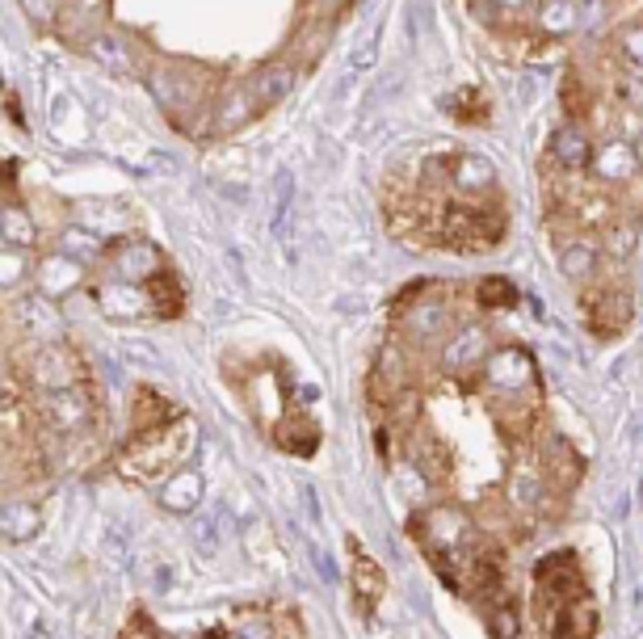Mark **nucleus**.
<instances>
[{"instance_id":"a211bd4d","label":"nucleus","mask_w":643,"mask_h":639,"mask_svg":"<svg viewBox=\"0 0 643 639\" xmlns=\"http://www.w3.org/2000/svg\"><path fill=\"white\" fill-rule=\"evenodd\" d=\"M295 85H299V71L290 68V64H265V68L253 76V93H257L262 106L286 101V97L295 93Z\"/></svg>"},{"instance_id":"f3484780","label":"nucleus","mask_w":643,"mask_h":639,"mask_svg":"<svg viewBox=\"0 0 643 639\" xmlns=\"http://www.w3.org/2000/svg\"><path fill=\"white\" fill-rule=\"evenodd\" d=\"M262 110V101H257V93H253V85H236V89H228L223 93V101H219V114H214V131H236V126H244V122L253 119Z\"/></svg>"},{"instance_id":"a878e982","label":"nucleus","mask_w":643,"mask_h":639,"mask_svg":"<svg viewBox=\"0 0 643 639\" xmlns=\"http://www.w3.org/2000/svg\"><path fill=\"white\" fill-rule=\"evenodd\" d=\"M290 211H295V173L282 168V173H278V186H274V219H269L274 236H286V228H290Z\"/></svg>"},{"instance_id":"412c9836","label":"nucleus","mask_w":643,"mask_h":639,"mask_svg":"<svg viewBox=\"0 0 643 639\" xmlns=\"http://www.w3.org/2000/svg\"><path fill=\"white\" fill-rule=\"evenodd\" d=\"M59 249L76 257L80 265H93V261H106V236L101 232H89V228H68L64 236H59Z\"/></svg>"},{"instance_id":"393cba45","label":"nucleus","mask_w":643,"mask_h":639,"mask_svg":"<svg viewBox=\"0 0 643 639\" xmlns=\"http://www.w3.org/2000/svg\"><path fill=\"white\" fill-rule=\"evenodd\" d=\"M38 236V228H34V219L25 207L18 202H4V228H0V244H18V249H30Z\"/></svg>"},{"instance_id":"7ed1b4c3","label":"nucleus","mask_w":643,"mask_h":639,"mask_svg":"<svg viewBox=\"0 0 643 639\" xmlns=\"http://www.w3.org/2000/svg\"><path fill=\"white\" fill-rule=\"evenodd\" d=\"M43 417H47L51 429H59V433H71V429L89 426V417H93V396L80 387V383H71V387H51L43 392Z\"/></svg>"},{"instance_id":"c756f323","label":"nucleus","mask_w":643,"mask_h":639,"mask_svg":"<svg viewBox=\"0 0 643 639\" xmlns=\"http://www.w3.org/2000/svg\"><path fill=\"white\" fill-rule=\"evenodd\" d=\"M614 43H619V55L622 64H627V71L635 76L640 71V25H622L619 34H614Z\"/></svg>"},{"instance_id":"bb28decb","label":"nucleus","mask_w":643,"mask_h":639,"mask_svg":"<svg viewBox=\"0 0 643 639\" xmlns=\"http://www.w3.org/2000/svg\"><path fill=\"white\" fill-rule=\"evenodd\" d=\"M572 9H576V34L597 38L610 25V0H572Z\"/></svg>"},{"instance_id":"4c0bfd02","label":"nucleus","mask_w":643,"mask_h":639,"mask_svg":"<svg viewBox=\"0 0 643 639\" xmlns=\"http://www.w3.org/2000/svg\"><path fill=\"white\" fill-rule=\"evenodd\" d=\"M9 400H13V379H9V371L0 366V408H9Z\"/></svg>"},{"instance_id":"6e6552de","label":"nucleus","mask_w":643,"mask_h":639,"mask_svg":"<svg viewBox=\"0 0 643 639\" xmlns=\"http://www.w3.org/2000/svg\"><path fill=\"white\" fill-rule=\"evenodd\" d=\"M18 320H22L30 341H64V332H68V320H64L59 304L47 299V295H38V290L18 304Z\"/></svg>"},{"instance_id":"f8f14e48","label":"nucleus","mask_w":643,"mask_h":639,"mask_svg":"<svg viewBox=\"0 0 643 639\" xmlns=\"http://www.w3.org/2000/svg\"><path fill=\"white\" fill-rule=\"evenodd\" d=\"M551 156H555V165L564 168V173L589 168L594 143H589V135H585V126H580V122H564V126L551 135Z\"/></svg>"},{"instance_id":"c85d7f7f","label":"nucleus","mask_w":643,"mask_h":639,"mask_svg":"<svg viewBox=\"0 0 643 639\" xmlns=\"http://www.w3.org/2000/svg\"><path fill=\"white\" fill-rule=\"evenodd\" d=\"M568 442H559V438H551L547 442V467H555V475H564V480H580V459H572L568 463Z\"/></svg>"},{"instance_id":"58836bf2","label":"nucleus","mask_w":643,"mask_h":639,"mask_svg":"<svg viewBox=\"0 0 643 639\" xmlns=\"http://www.w3.org/2000/svg\"><path fill=\"white\" fill-rule=\"evenodd\" d=\"M500 9H513V4H525V0H497Z\"/></svg>"},{"instance_id":"6ab92c4d","label":"nucleus","mask_w":643,"mask_h":639,"mask_svg":"<svg viewBox=\"0 0 643 639\" xmlns=\"http://www.w3.org/2000/svg\"><path fill=\"white\" fill-rule=\"evenodd\" d=\"M30 278H34V257H30V249L0 244V290H4V295H18Z\"/></svg>"},{"instance_id":"7c9ffc66","label":"nucleus","mask_w":643,"mask_h":639,"mask_svg":"<svg viewBox=\"0 0 643 639\" xmlns=\"http://www.w3.org/2000/svg\"><path fill=\"white\" fill-rule=\"evenodd\" d=\"M509 493H513V500H518V505H539V500H543V475L518 472V480L509 484Z\"/></svg>"},{"instance_id":"ea45409f","label":"nucleus","mask_w":643,"mask_h":639,"mask_svg":"<svg viewBox=\"0 0 643 639\" xmlns=\"http://www.w3.org/2000/svg\"><path fill=\"white\" fill-rule=\"evenodd\" d=\"M320 4H324V9H333V4H341V0H320Z\"/></svg>"},{"instance_id":"f03ea898","label":"nucleus","mask_w":643,"mask_h":639,"mask_svg":"<svg viewBox=\"0 0 643 639\" xmlns=\"http://www.w3.org/2000/svg\"><path fill=\"white\" fill-rule=\"evenodd\" d=\"M30 379L43 392L71 387V383H80V357L68 350V341H38L30 354Z\"/></svg>"},{"instance_id":"20e7f679","label":"nucleus","mask_w":643,"mask_h":639,"mask_svg":"<svg viewBox=\"0 0 643 639\" xmlns=\"http://www.w3.org/2000/svg\"><path fill=\"white\" fill-rule=\"evenodd\" d=\"M30 283L38 286V295H47V299H68L71 290H80L85 286V265L76 257H68L64 249H55L47 257L34 261V278Z\"/></svg>"},{"instance_id":"39448f33","label":"nucleus","mask_w":643,"mask_h":639,"mask_svg":"<svg viewBox=\"0 0 643 639\" xmlns=\"http://www.w3.org/2000/svg\"><path fill=\"white\" fill-rule=\"evenodd\" d=\"M152 290L147 283H122V278H110V283L97 290V308L110 320H143L152 316Z\"/></svg>"},{"instance_id":"a19ab883","label":"nucleus","mask_w":643,"mask_h":639,"mask_svg":"<svg viewBox=\"0 0 643 639\" xmlns=\"http://www.w3.org/2000/svg\"><path fill=\"white\" fill-rule=\"evenodd\" d=\"M0 228H4V202H0Z\"/></svg>"},{"instance_id":"5701e85b","label":"nucleus","mask_w":643,"mask_h":639,"mask_svg":"<svg viewBox=\"0 0 643 639\" xmlns=\"http://www.w3.org/2000/svg\"><path fill=\"white\" fill-rule=\"evenodd\" d=\"M597 261H601V253H597L589 240H568V244H559V269L568 274V278H589L597 269Z\"/></svg>"},{"instance_id":"4be33fe9","label":"nucleus","mask_w":643,"mask_h":639,"mask_svg":"<svg viewBox=\"0 0 643 639\" xmlns=\"http://www.w3.org/2000/svg\"><path fill=\"white\" fill-rule=\"evenodd\" d=\"M85 51L93 55L97 64H106V68L131 71V51L122 47L119 34H110V30H93V34H89V43H85Z\"/></svg>"},{"instance_id":"aec40b11","label":"nucleus","mask_w":643,"mask_h":639,"mask_svg":"<svg viewBox=\"0 0 643 639\" xmlns=\"http://www.w3.org/2000/svg\"><path fill=\"white\" fill-rule=\"evenodd\" d=\"M160 505H165L168 514H190L193 505H202V475L173 472V484L160 493Z\"/></svg>"},{"instance_id":"b1692460","label":"nucleus","mask_w":643,"mask_h":639,"mask_svg":"<svg viewBox=\"0 0 643 639\" xmlns=\"http://www.w3.org/2000/svg\"><path fill=\"white\" fill-rule=\"evenodd\" d=\"M539 30L551 34V38L576 34V9H572V0H539Z\"/></svg>"},{"instance_id":"f257e3e1","label":"nucleus","mask_w":643,"mask_h":639,"mask_svg":"<svg viewBox=\"0 0 643 639\" xmlns=\"http://www.w3.org/2000/svg\"><path fill=\"white\" fill-rule=\"evenodd\" d=\"M110 261V278H122V283H152L165 274V253L152 244V240H122L114 253H106Z\"/></svg>"},{"instance_id":"2f4dec72","label":"nucleus","mask_w":643,"mask_h":639,"mask_svg":"<svg viewBox=\"0 0 643 639\" xmlns=\"http://www.w3.org/2000/svg\"><path fill=\"white\" fill-rule=\"evenodd\" d=\"M509 299H513L509 278H484V283H479V304H484V308H505Z\"/></svg>"},{"instance_id":"cd10ccee","label":"nucleus","mask_w":643,"mask_h":639,"mask_svg":"<svg viewBox=\"0 0 643 639\" xmlns=\"http://www.w3.org/2000/svg\"><path fill=\"white\" fill-rule=\"evenodd\" d=\"M640 249V236H635V223H614L606 232V257L610 261H631Z\"/></svg>"},{"instance_id":"f704fd0d","label":"nucleus","mask_w":643,"mask_h":639,"mask_svg":"<svg viewBox=\"0 0 643 639\" xmlns=\"http://www.w3.org/2000/svg\"><path fill=\"white\" fill-rule=\"evenodd\" d=\"M467 9H472V18H476L479 25H488V30L500 22V4H497V0H467Z\"/></svg>"},{"instance_id":"dca6fc26","label":"nucleus","mask_w":643,"mask_h":639,"mask_svg":"<svg viewBox=\"0 0 643 639\" xmlns=\"http://www.w3.org/2000/svg\"><path fill=\"white\" fill-rule=\"evenodd\" d=\"M38 530H43V514H38L30 500H9V505H0V539H9V543H30V539H38Z\"/></svg>"},{"instance_id":"423d86ee","label":"nucleus","mask_w":643,"mask_h":639,"mask_svg":"<svg viewBox=\"0 0 643 639\" xmlns=\"http://www.w3.org/2000/svg\"><path fill=\"white\" fill-rule=\"evenodd\" d=\"M479 366H484V383L497 392H522L534 383V362L525 350H488Z\"/></svg>"},{"instance_id":"c9c22d12","label":"nucleus","mask_w":643,"mask_h":639,"mask_svg":"<svg viewBox=\"0 0 643 639\" xmlns=\"http://www.w3.org/2000/svg\"><path fill=\"white\" fill-rule=\"evenodd\" d=\"M193 543H198V551H202V555H211L214 547V521L207 518V521H198V526H193Z\"/></svg>"},{"instance_id":"e433bc0d","label":"nucleus","mask_w":643,"mask_h":639,"mask_svg":"<svg viewBox=\"0 0 643 639\" xmlns=\"http://www.w3.org/2000/svg\"><path fill=\"white\" fill-rule=\"evenodd\" d=\"M379 569H370V564H357V593H362V597H370V590L379 593Z\"/></svg>"},{"instance_id":"ddd939ff","label":"nucleus","mask_w":643,"mask_h":639,"mask_svg":"<svg viewBox=\"0 0 643 639\" xmlns=\"http://www.w3.org/2000/svg\"><path fill=\"white\" fill-rule=\"evenodd\" d=\"M404 329L412 341H442L451 329V311L442 299H421V304H408L404 311Z\"/></svg>"},{"instance_id":"4468645a","label":"nucleus","mask_w":643,"mask_h":639,"mask_svg":"<svg viewBox=\"0 0 643 639\" xmlns=\"http://www.w3.org/2000/svg\"><path fill=\"white\" fill-rule=\"evenodd\" d=\"M631 316H635V308H631V295L627 290H601L594 304H589V320H594V329L601 337L622 332L631 324Z\"/></svg>"},{"instance_id":"9b49d317","label":"nucleus","mask_w":643,"mask_h":639,"mask_svg":"<svg viewBox=\"0 0 643 639\" xmlns=\"http://www.w3.org/2000/svg\"><path fill=\"white\" fill-rule=\"evenodd\" d=\"M488 350H492V341H488V332L479 329H458L442 345V366L451 371V375H463V371H476L479 362L488 357Z\"/></svg>"},{"instance_id":"72a5a7b5","label":"nucleus","mask_w":643,"mask_h":639,"mask_svg":"<svg viewBox=\"0 0 643 639\" xmlns=\"http://www.w3.org/2000/svg\"><path fill=\"white\" fill-rule=\"evenodd\" d=\"M488 631H492V636H518L522 623H518V615H513L509 606H497V610L488 615Z\"/></svg>"},{"instance_id":"2eb2a0df","label":"nucleus","mask_w":643,"mask_h":639,"mask_svg":"<svg viewBox=\"0 0 643 639\" xmlns=\"http://www.w3.org/2000/svg\"><path fill=\"white\" fill-rule=\"evenodd\" d=\"M446 177H451L454 190H463V194H479V190H492V186H497V168L488 165L484 156H476V152L454 156L451 168H446Z\"/></svg>"},{"instance_id":"1a4fd4ad","label":"nucleus","mask_w":643,"mask_h":639,"mask_svg":"<svg viewBox=\"0 0 643 639\" xmlns=\"http://www.w3.org/2000/svg\"><path fill=\"white\" fill-rule=\"evenodd\" d=\"M417 530H421V539H425L429 547H458L472 539V521L463 518L458 509H451V505H433V509H425L421 518H417Z\"/></svg>"},{"instance_id":"473e14b6","label":"nucleus","mask_w":643,"mask_h":639,"mask_svg":"<svg viewBox=\"0 0 643 639\" xmlns=\"http://www.w3.org/2000/svg\"><path fill=\"white\" fill-rule=\"evenodd\" d=\"M22 13L34 25L51 30V25H55V18H59V0H22Z\"/></svg>"},{"instance_id":"0eeeda50","label":"nucleus","mask_w":643,"mask_h":639,"mask_svg":"<svg viewBox=\"0 0 643 639\" xmlns=\"http://www.w3.org/2000/svg\"><path fill=\"white\" fill-rule=\"evenodd\" d=\"M147 93L156 97L160 106H165L168 114H181V110H190L193 101H198V85H193L186 68H173V64H156V68H147Z\"/></svg>"},{"instance_id":"9d476101","label":"nucleus","mask_w":643,"mask_h":639,"mask_svg":"<svg viewBox=\"0 0 643 639\" xmlns=\"http://www.w3.org/2000/svg\"><path fill=\"white\" fill-rule=\"evenodd\" d=\"M589 165H594L597 181L622 186V181H631V177H635L640 156H635V143H631V140H606L594 152V156H589Z\"/></svg>"}]
</instances>
